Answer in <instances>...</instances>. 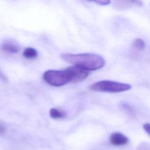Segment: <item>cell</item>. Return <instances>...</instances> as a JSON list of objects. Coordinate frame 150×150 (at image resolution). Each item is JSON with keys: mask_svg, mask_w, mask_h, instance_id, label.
I'll use <instances>...</instances> for the list:
<instances>
[{"mask_svg": "<svg viewBox=\"0 0 150 150\" xmlns=\"http://www.w3.org/2000/svg\"><path fill=\"white\" fill-rule=\"evenodd\" d=\"M60 56L65 62L87 71L100 69L105 64V60L101 56L94 53H63Z\"/></svg>", "mask_w": 150, "mask_h": 150, "instance_id": "1", "label": "cell"}, {"mask_svg": "<svg viewBox=\"0 0 150 150\" xmlns=\"http://www.w3.org/2000/svg\"><path fill=\"white\" fill-rule=\"evenodd\" d=\"M44 80L49 84L60 87L73 82V77L70 67L64 70H48L43 75Z\"/></svg>", "mask_w": 150, "mask_h": 150, "instance_id": "2", "label": "cell"}, {"mask_svg": "<svg viewBox=\"0 0 150 150\" xmlns=\"http://www.w3.org/2000/svg\"><path fill=\"white\" fill-rule=\"evenodd\" d=\"M131 88L132 86L129 84L111 80H101L91 85L89 89L98 92L120 93L129 90Z\"/></svg>", "mask_w": 150, "mask_h": 150, "instance_id": "3", "label": "cell"}, {"mask_svg": "<svg viewBox=\"0 0 150 150\" xmlns=\"http://www.w3.org/2000/svg\"><path fill=\"white\" fill-rule=\"evenodd\" d=\"M69 67L73 77V82L76 83V82L81 81L86 79L88 76V71L84 69H83L79 67L73 66Z\"/></svg>", "mask_w": 150, "mask_h": 150, "instance_id": "4", "label": "cell"}, {"mask_svg": "<svg viewBox=\"0 0 150 150\" xmlns=\"http://www.w3.org/2000/svg\"><path fill=\"white\" fill-rule=\"evenodd\" d=\"M2 50L11 53H16L20 50L19 44L12 39L4 40L1 45Z\"/></svg>", "mask_w": 150, "mask_h": 150, "instance_id": "5", "label": "cell"}, {"mask_svg": "<svg viewBox=\"0 0 150 150\" xmlns=\"http://www.w3.org/2000/svg\"><path fill=\"white\" fill-rule=\"evenodd\" d=\"M128 142V138L125 135L120 132H114L110 135V142L115 146H121L125 145Z\"/></svg>", "mask_w": 150, "mask_h": 150, "instance_id": "6", "label": "cell"}, {"mask_svg": "<svg viewBox=\"0 0 150 150\" xmlns=\"http://www.w3.org/2000/svg\"><path fill=\"white\" fill-rule=\"evenodd\" d=\"M38 55L37 50L32 47H27L23 52V56L29 59H33L36 58Z\"/></svg>", "mask_w": 150, "mask_h": 150, "instance_id": "7", "label": "cell"}, {"mask_svg": "<svg viewBox=\"0 0 150 150\" xmlns=\"http://www.w3.org/2000/svg\"><path fill=\"white\" fill-rule=\"evenodd\" d=\"M49 115L50 117L53 119H59L64 117L66 114L62 110H60L56 108H52L50 110Z\"/></svg>", "mask_w": 150, "mask_h": 150, "instance_id": "8", "label": "cell"}, {"mask_svg": "<svg viewBox=\"0 0 150 150\" xmlns=\"http://www.w3.org/2000/svg\"><path fill=\"white\" fill-rule=\"evenodd\" d=\"M133 46L137 49L142 50L145 48V42L142 39H137L134 40V42L133 43Z\"/></svg>", "mask_w": 150, "mask_h": 150, "instance_id": "9", "label": "cell"}, {"mask_svg": "<svg viewBox=\"0 0 150 150\" xmlns=\"http://www.w3.org/2000/svg\"><path fill=\"white\" fill-rule=\"evenodd\" d=\"M94 2L101 5H107L110 3V1L108 0H104V1H94Z\"/></svg>", "mask_w": 150, "mask_h": 150, "instance_id": "10", "label": "cell"}, {"mask_svg": "<svg viewBox=\"0 0 150 150\" xmlns=\"http://www.w3.org/2000/svg\"><path fill=\"white\" fill-rule=\"evenodd\" d=\"M143 128L144 129V130L145 131V132L148 134V135H149L150 133V125L149 123H145L143 125Z\"/></svg>", "mask_w": 150, "mask_h": 150, "instance_id": "11", "label": "cell"}, {"mask_svg": "<svg viewBox=\"0 0 150 150\" xmlns=\"http://www.w3.org/2000/svg\"><path fill=\"white\" fill-rule=\"evenodd\" d=\"M5 128H4V127L0 124V134L4 133L5 132Z\"/></svg>", "mask_w": 150, "mask_h": 150, "instance_id": "12", "label": "cell"}, {"mask_svg": "<svg viewBox=\"0 0 150 150\" xmlns=\"http://www.w3.org/2000/svg\"><path fill=\"white\" fill-rule=\"evenodd\" d=\"M0 76L2 78V79H4V78H5V76L3 75V74H1V71H0Z\"/></svg>", "mask_w": 150, "mask_h": 150, "instance_id": "13", "label": "cell"}]
</instances>
